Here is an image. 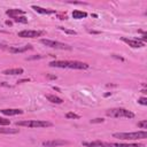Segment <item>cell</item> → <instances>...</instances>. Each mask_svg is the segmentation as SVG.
Instances as JSON below:
<instances>
[{
    "instance_id": "obj_21",
    "label": "cell",
    "mask_w": 147,
    "mask_h": 147,
    "mask_svg": "<svg viewBox=\"0 0 147 147\" xmlns=\"http://www.w3.org/2000/svg\"><path fill=\"white\" fill-rule=\"evenodd\" d=\"M138 126L139 128H141V129H147V121L146 120H144V121H140V122H138Z\"/></svg>"
},
{
    "instance_id": "obj_18",
    "label": "cell",
    "mask_w": 147,
    "mask_h": 147,
    "mask_svg": "<svg viewBox=\"0 0 147 147\" xmlns=\"http://www.w3.org/2000/svg\"><path fill=\"white\" fill-rule=\"evenodd\" d=\"M17 129H0V133H17Z\"/></svg>"
},
{
    "instance_id": "obj_2",
    "label": "cell",
    "mask_w": 147,
    "mask_h": 147,
    "mask_svg": "<svg viewBox=\"0 0 147 147\" xmlns=\"http://www.w3.org/2000/svg\"><path fill=\"white\" fill-rule=\"evenodd\" d=\"M106 115L107 116H110V117H115V118H118V117H126V118H133L134 117V114L128 109H124V108H113V109H108L106 112Z\"/></svg>"
},
{
    "instance_id": "obj_13",
    "label": "cell",
    "mask_w": 147,
    "mask_h": 147,
    "mask_svg": "<svg viewBox=\"0 0 147 147\" xmlns=\"http://www.w3.org/2000/svg\"><path fill=\"white\" fill-rule=\"evenodd\" d=\"M108 147H144L141 144H108Z\"/></svg>"
},
{
    "instance_id": "obj_11",
    "label": "cell",
    "mask_w": 147,
    "mask_h": 147,
    "mask_svg": "<svg viewBox=\"0 0 147 147\" xmlns=\"http://www.w3.org/2000/svg\"><path fill=\"white\" fill-rule=\"evenodd\" d=\"M4 115H7V116H14V115H21L23 114V110L22 109H1L0 110Z\"/></svg>"
},
{
    "instance_id": "obj_12",
    "label": "cell",
    "mask_w": 147,
    "mask_h": 147,
    "mask_svg": "<svg viewBox=\"0 0 147 147\" xmlns=\"http://www.w3.org/2000/svg\"><path fill=\"white\" fill-rule=\"evenodd\" d=\"M23 69L22 68H13V69H6L3 71L4 75H22L23 74Z\"/></svg>"
},
{
    "instance_id": "obj_17",
    "label": "cell",
    "mask_w": 147,
    "mask_h": 147,
    "mask_svg": "<svg viewBox=\"0 0 147 147\" xmlns=\"http://www.w3.org/2000/svg\"><path fill=\"white\" fill-rule=\"evenodd\" d=\"M86 16H87V13L86 12H82V11H78V9H76V11L73 12V17L76 19V20L85 19Z\"/></svg>"
},
{
    "instance_id": "obj_4",
    "label": "cell",
    "mask_w": 147,
    "mask_h": 147,
    "mask_svg": "<svg viewBox=\"0 0 147 147\" xmlns=\"http://www.w3.org/2000/svg\"><path fill=\"white\" fill-rule=\"evenodd\" d=\"M40 43L44 44L47 47L57 48V50H71V47L68 46L67 44H63V43H60V41H55V40H51V39H41Z\"/></svg>"
},
{
    "instance_id": "obj_9",
    "label": "cell",
    "mask_w": 147,
    "mask_h": 147,
    "mask_svg": "<svg viewBox=\"0 0 147 147\" xmlns=\"http://www.w3.org/2000/svg\"><path fill=\"white\" fill-rule=\"evenodd\" d=\"M32 48V46L31 45H27V46H24V47H6V51H8V52H12V53H23V52H25V51H28V50H31Z\"/></svg>"
},
{
    "instance_id": "obj_24",
    "label": "cell",
    "mask_w": 147,
    "mask_h": 147,
    "mask_svg": "<svg viewBox=\"0 0 147 147\" xmlns=\"http://www.w3.org/2000/svg\"><path fill=\"white\" fill-rule=\"evenodd\" d=\"M138 102H139L140 105L146 106V105H147V99H146V98H140V99L138 100Z\"/></svg>"
},
{
    "instance_id": "obj_25",
    "label": "cell",
    "mask_w": 147,
    "mask_h": 147,
    "mask_svg": "<svg viewBox=\"0 0 147 147\" xmlns=\"http://www.w3.org/2000/svg\"><path fill=\"white\" fill-rule=\"evenodd\" d=\"M102 122H104V118H95L91 121V123H102Z\"/></svg>"
},
{
    "instance_id": "obj_26",
    "label": "cell",
    "mask_w": 147,
    "mask_h": 147,
    "mask_svg": "<svg viewBox=\"0 0 147 147\" xmlns=\"http://www.w3.org/2000/svg\"><path fill=\"white\" fill-rule=\"evenodd\" d=\"M0 86H6V87H11L9 84H6V83H0Z\"/></svg>"
},
{
    "instance_id": "obj_10",
    "label": "cell",
    "mask_w": 147,
    "mask_h": 147,
    "mask_svg": "<svg viewBox=\"0 0 147 147\" xmlns=\"http://www.w3.org/2000/svg\"><path fill=\"white\" fill-rule=\"evenodd\" d=\"M83 146H86V147H108V142H102V141H92V142H88V141H84L83 142Z\"/></svg>"
},
{
    "instance_id": "obj_3",
    "label": "cell",
    "mask_w": 147,
    "mask_h": 147,
    "mask_svg": "<svg viewBox=\"0 0 147 147\" xmlns=\"http://www.w3.org/2000/svg\"><path fill=\"white\" fill-rule=\"evenodd\" d=\"M16 125L19 126H27V128H48L52 126L53 124L47 121H37V120H31V121H20L16 122Z\"/></svg>"
},
{
    "instance_id": "obj_6",
    "label": "cell",
    "mask_w": 147,
    "mask_h": 147,
    "mask_svg": "<svg viewBox=\"0 0 147 147\" xmlns=\"http://www.w3.org/2000/svg\"><path fill=\"white\" fill-rule=\"evenodd\" d=\"M88 67L90 66L87 63L79 62V61H68V66H67V68L69 69H78V70H85Z\"/></svg>"
},
{
    "instance_id": "obj_19",
    "label": "cell",
    "mask_w": 147,
    "mask_h": 147,
    "mask_svg": "<svg viewBox=\"0 0 147 147\" xmlns=\"http://www.w3.org/2000/svg\"><path fill=\"white\" fill-rule=\"evenodd\" d=\"M14 21H15V22H19V23H27V22H28L27 17H24V16H22V17L17 16V17L14 19Z\"/></svg>"
},
{
    "instance_id": "obj_7",
    "label": "cell",
    "mask_w": 147,
    "mask_h": 147,
    "mask_svg": "<svg viewBox=\"0 0 147 147\" xmlns=\"http://www.w3.org/2000/svg\"><path fill=\"white\" fill-rule=\"evenodd\" d=\"M122 40L124 43H126L130 47H133V48H140V47H144V45H145L142 41H140V39H129V38L123 37Z\"/></svg>"
},
{
    "instance_id": "obj_15",
    "label": "cell",
    "mask_w": 147,
    "mask_h": 147,
    "mask_svg": "<svg viewBox=\"0 0 147 147\" xmlns=\"http://www.w3.org/2000/svg\"><path fill=\"white\" fill-rule=\"evenodd\" d=\"M46 98H47V100H48V101H51V102H53V104L60 105V104L63 102V100L61 99V98H59V96H57V95H53V94H47Z\"/></svg>"
},
{
    "instance_id": "obj_23",
    "label": "cell",
    "mask_w": 147,
    "mask_h": 147,
    "mask_svg": "<svg viewBox=\"0 0 147 147\" xmlns=\"http://www.w3.org/2000/svg\"><path fill=\"white\" fill-rule=\"evenodd\" d=\"M8 124H11V121L9 120H5V118L0 117V125H8Z\"/></svg>"
},
{
    "instance_id": "obj_8",
    "label": "cell",
    "mask_w": 147,
    "mask_h": 147,
    "mask_svg": "<svg viewBox=\"0 0 147 147\" xmlns=\"http://www.w3.org/2000/svg\"><path fill=\"white\" fill-rule=\"evenodd\" d=\"M67 144H68V141H66V140H48V141H44L43 146H45V147H59V146H65Z\"/></svg>"
},
{
    "instance_id": "obj_1",
    "label": "cell",
    "mask_w": 147,
    "mask_h": 147,
    "mask_svg": "<svg viewBox=\"0 0 147 147\" xmlns=\"http://www.w3.org/2000/svg\"><path fill=\"white\" fill-rule=\"evenodd\" d=\"M113 137L122 140H137V139L147 138V132L145 130L138 131V132H118V133H114Z\"/></svg>"
},
{
    "instance_id": "obj_22",
    "label": "cell",
    "mask_w": 147,
    "mask_h": 147,
    "mask_svg": "<svg viewBox=\"0 0 147 147\" xmlns=\"http://www.w3.org/2000/svg\"><path fill=\"white\" fill-rule=\"evenodd\" d=\"M66 117H67V118H79V115H77V114H75V113H68V114L66 115Z\"/></svg>"
},
{
    "instance_id": "obj_5",
    "label": "cell",
    "mask_w": 147,
    "mask_h": 147,
    "mask_svg": "<svg viewBox=\"0 0 147 147\" xmlns=\"http://www.w3.org/2000/svg\"><path fill=\"white\" fill-rule=\"evenodd\" d=\"M44 32L43 31H36V30H22L19 32V37L22 38H37L40 37Z\"/></svg>"
},
{
    "instance_id": "obj_16",
    "label": "cell",
    "mask_w": 147,
    "mask_h": 147,
    "mask_svg": "<svg viewBox=\"0 0 147 147\" xmlns=\"http://www.w3.org/2000/svg\"><path fill=\"white\" fill-rule=\"evenodd\" d=\"M32 9H35L39 14H54L55 13L54 11L46 9V8H43V7H39V6H32Z\"/></svg>"
},
{
    "instance_id": "obj_20",
    "label": "cell",
    "mask_w": 147,
    "mask_h": 147,
    "mask_svg": "<svg viewBox=\"0 0 147 147\" xmlns=\"http://www.w3.org/2000/svg\"><path fill=\"white\" fill-rule=\"evenodd\" d=\"M59 29H60V30H62V31H65L66 33H69V35H77V32H76V31H74V30H69V29H66V28H63V27H59Z\"/></svg>"
},
{
    "instance_id": "obj_14",
    "label": "cell",
    "mask_w": 147,
    "mask_h": 147,
    "mask_svg": "<svg viewBox=\"0 0 147 147\" xmlns=\"http://www.w3.org/2000/svg\"><path fill=\"white\" fill-rule=\"evenodd\" d=\"M6 14L9 15L12 19H15V17H17V15H24L25 13H24V11H21V9H8L6 12Z\"/></svg>"
}]
</instances>
